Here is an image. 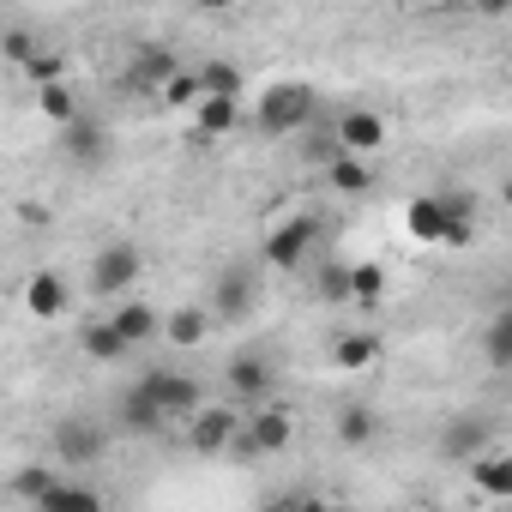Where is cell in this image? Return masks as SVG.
Segmentation results:
<instances>
[{"instance_id": "24", "label": "cell", "mask_w": 512, "mask_h": 512, "mask_svg": "<svg viewBox=\"0 0 512 512\" xmlns=\"http://www.w3.org/2000/svg\"><path fill=\"white\" fill-rule=\"evenodd\" d=\"M37 97V109L55 121V127H73L79 115H85V103H79V91L73 85H43V91H31Z\"/></svg>"}, {"instance_id": "34", "label": "cell", "mask_w": 512, "mask_h": 512, "mask_svg": "<svg viewBox=\"0 0 512 512\" xmlns=\"http://www.w3.org/2000/svg\"><path fill=\"white\" fill-rule=\"evenodd\" d=\"M37 49H43V43H37L31 31H0V55H7L13 67H25V61H31Z\"/></svg>"}, {"instance_id": "13", "label": "cell", "mask_w": 512, "mask_h": 512, "mask_svg": "<svg viewBox=\"0 0 512 512\" xmlns=\"http://www.w3.org/2000/svg\"><path fill=\"white\" fill-rule=\"evenodd\" d=\"M115 422H121V434H133V440H157L163 428H169V416L139 392V386H127L121 392V404H115Z\"/></svg>"}, {"instance_id": "10", "label": "cell", "mask_w": 512, "mask_h": 512, "mask_svg": "<svg viewBox=\"0 0 512 512\" xmlns=\"http://www.w3.org/2000/svg\"><path fill=\"white\" fill-rule=\"evenodd\" d=\"M332 139H338L344 157H362V163H368V157L386 145V121H380L374 109H344L338 127H332Z\"/></svg>"}, {"instance_id": "20", "label": "cell", "mask_w": 512, "mask_h": 512, "mask_svg": "<svg viewBox=\"0 0 512 512\" xmlns=\"http://www.w3.org/2000/svg\"><path fill=\"white\" fill-rule=\"evenodd\" d=\"M470 482H476L488 500H506V494H512V458H506V452H482V458H470Z\"/></svg>"}, {"instance_id": "12", "label": "cell", "mask_w": 512, "mask_h": 512, "mask_svg": "<svg viewBox=\"0 0 512 512\" xmlns=\"http://www.w3.org/2000/svg\"><path fill=\"white\" fill-rule=\"evenodd\" d=\"M109 332L133 350V344H145V338H157L163 332V314L151 308V302H139V296H127V302H115V314H109Z\"/></svg>"}, {"instance_id": "8", "label": "cell", "mask_w": 512, "mask_h": 512, "mask_svg": "<svg viewBox=\"0 0 512 512\" xmlns=\"http://www.w3.org/2000/svg\"><path fill=\"white\" fill-rule=\"evenodd\" d=\"M103 452H109V434H103L97 422H79V416L55 422V458H61L73 476H79V470H91Z\"/></svg>"}, {"instance_id": "30", "label": "cell", "mask_w": 512, "mask_h": 512, "mask_svg": "<svg viewBox=\"0 0 512 512\" xmlns=\"http://www.w3.org/2000/svg\"><path fill=\"white\" fill-rule=\"evenodd\" d=\"M25 79H31V91H43V85H67V55L37 49V55L25 61Z\"/></svg>"}, {"instance_id": "14", "label": "cell", "mask_w": 512, "mask_h": 512, "mask_svg": "<svg viewBox=\"0 0 512 512\" xmlns=\"http://www.w3.org/2000/svg\"><path fill=\"white\" fill-rule=\"evenodd\" d=\"M67 302H73V290H67L61 272H31V278H25V308H31V320H61Z\"/></svg>"}, {"instance_id": "27", "label": "cell", "mask_w": 512, "mask_h": 512, "mask_svg": "<svg viewBox=\"0 0 512 512\" xmlns=\"http://www.w3.org/2000/svg\"><path fill=\"white\" fill-rule=\"evenodd\" d=\"M350 302H362V308H380L386 302V266H350Z\"/></svg>"}, {"instance_id": "5", "label": "cell", "mask_w": 512, "mask_h": 512, "mask_svg": "<svg viewBox=\"0 0 512 512\" xmlns=\"http://www.w3.org/2000/svg\"><path fill=\"white\" fill-rule=\"evenodd\" d=\"M235 434H241V410L235 404H199L187 416V446L199 458H217L223 446H235Z\"/></svg>"}, {"instance_id": "6", "label": "cell", "mask_w": 512, "mask_h": 512, "mask_svg": "<svg viewBox=\"0 0 512 512\" xmlns=\"http://www.w3.org/2000/svg\"><path fill=\"white\" fill-rule=\"evenodd\" d=\"M290 440H296V416L284 404H260L253 416H241V434H235L241 452H284Z\"/></svg>"}, {"instance_id": "4", "label": "cell", "mask_w": 512, "mask_h": 512, "mask_svg": "<svg viewBox=\"0 0 512 512\" xmlns=\"http://www.w3.org/2000/svg\"><path fill=\"white\" fill-rule=\"evenodd\" d=\"M133 386H139V392H145V398H151V404L169 416V422H187V416L199 410V380H193V374H175V368H151V374H139Z\"/></svg>"}, {"instance_id": "19", "label": "cell", "mask_w": 512, "mask_h": 512, "mask_svg": "<svg viewBox=\"0 0 512 512\" xmlns=\"http://www.w3.org/2000/svg\"><path fill=\"white\" fill-rule=\"evenodd\" d=\"M163 338L175 350H199L211 338V314L205 308H175V314H163Z\"/></svg>"}, {"instance_id": "11", "label": "cell", "mask_w": 512, "mask_h": 512, "mask_svg": "<svg viewBox=\"0 0 512 512\" xmlns=\"http://www.w3.org/2000/svg\"><path fill=\"white\" fill-rule=\"evenodd\" d=\"M488 446H494V422H488V416H458V422H446L440 452H446L452 464H470V458H482Z\"/></svg>"}, {"instance_id": "32", "label": "cell", "mask_w": 512, "mask_h": 512, "mask_svg": "<svg viewBox=\"0 0 512 512\" xmlns=\"http://www.w3.org/2000/svg\"><path fill=\"white\" fill-rule=\"evenodd\" d=\"M157 97H163L169 109H199V97H205V91H199V73H193V67H181V73H175Z\"/></svg>"}, {"instance_id": "21", "label": "cell", "mask_w": 512, "mask_h": 512, "mask_svg": "<svg viewBox=\"0 0 512 512\" xmlns=\"http://www.w3.org/2000/svg\"><path fill=\"white\" fill-rule=\"evenodd\" d=\"M193 73H199V91H205V97L241 103V91H247V79H241V67H235V61H205V67H193Z\"/></svg>"}, {"instance_id": "9", "label": "cell", "mask_w": 512, "mask_h": 512, "mask_svg": "<svg viewBox=\"0 0 512 512\" xmlns=\"http://www.w3.org/2000/svg\"><path fill=\"white\" fill-rule=\"evenodd\" d=\"M223 386H229V398H241V404H272V386H278V368L266 362V356H235L229 368H223Z\"/></svg>"}, {"instance_id": "29", "label": "cell", "mask_w": 512, "mask_h": 512, "mask_svg": "<svg viewBox=\"0 0 512 512\" xmlns=\"http://www.w3.org/2000/svg\"><path fill=\"white\" fill-rule=\"evenodd\" d=\"M482 350H488V362L506 374L512 368V308H500L494 320H488V332H482Z\"/></svg>"}, {"instance_id": "31", "label": "cell", "mask_w": 512, "mask_h": 512, "mask_svg": "<svg viewBox=\"0 0 512 512\" xmlns=\"http://www.w3.org/2000/svg\"><path fill=\"white\" fill-rule=\"evenodd\" d=\"M55 482H61V476H55L49 464H25V470H13V494H19V500H31V506H37Z\"/></svg>"}, {"instance_id": "7", "label": "cell", "mask_w": 512, "mask_h": 512, "mask_svg": "<svg viewBox=\"0 0 512 512\" xmlns=\"http://www.w3.org/2000/svg\"><path fill=\"white\" fill-rule=\"evenodd\" d=\"M253 272L247 266H229V272H217L211 278V302H205V314H211V326L223 320V326H241L247 314H253Z\"/></svg>"}, {"instance_id": "1", "label": "cell", "mask_w": 512, "mask_h": 512, "mask_svg": "<svg viewBox=\"0 0 512 512\" xmlns=\"http://www.w3.org/2000/svg\"><path fill=\"white\" fill-rule=\"evenodd\" d=\"M314 109H320V91L302 85V79H290V85H272V91L260 97L253 127H260L266 139H290V133H302V127L314 121Z\"/></svg>"}, {"instance_id": "18", "label": "cell", "mask_w": 512, "mask_h": 512, "mask_svg": "<svg viewBox=\"0 0 512 512\" xmlns=\"http://www.w3.org/2000/svg\"><path fill=\"white\" fill-rule=\"evenodd\" d=\"M37 512H103V494H97L91 482H79V476H61V482L37 500Z\"/></svg>"}, {"instance_id": "3", "label": "cell", "mask_w": 512, "mask_h": 512, "mask_svg": "<svg viewBox=\"0 0 512 512\" xmlns=\"http://www.w3.org/2000/svg\"><path fill=\"white\" fill-rule=\"evenodd\" d=\"M314 241H320V217H308V211H296V217H284L272 235H266V247H260V260L272 266V272H296L308 253H314Z\"/></svg>"}, {"instance_id": "37", "label": "cell", "mask_w": 512, "mask_h": 512, "mask_svg": "<svg viewBox=\"0 0 512 512\" xmlns=\"http://www.w3.org/2000/svg\"><path fill=\"white\" fill-rule=\"evenodd\" d=\"M260 512H290V500H272V506H260Z\"/></svg>"}, {"instance_id": "25", "label": "cell", "mask_w": 512, "mask_h": 512, "mask_svg": "<svg viewBox=\"0 0 512 512\" xmlns=\"http://www.w3.org/2000/svg\"><path fill=\"white\" fill-rule=\"evenodd\" d=\"M374 434H380V410H368V404H344L338 410V440L344 446H374Z\"/></svg>"}, {"instance_id": "36", "label": "cell", "mask_w": 512, "mask_h": 512, "mask_svg": "<svg viewBox=\"0 0 512 512\" xmlns=\"http://www.w3.org/2000/svg\"><path fill=\"white\" fill-rule=\"evenodd\" d=\"M290 512H338L332 500H320V494H308V500H290Z\"/></svg>"}, {"instance_id": "35", "label": "cell", "mask_w": 512, "mask_h": 512, "mask_svg": "<svg viewBox=\"0 0 512 512\" xmlns=\"http://www.w3.org/2000/svg\"><path fill=\"white\" fill-rule=\"evenodd\" d=\"M302 157H308V163H320V169H326V163H338V157H344V151H338V139H332V133H314V139H308V145H302Z\"/></svg>"}, {"instance_id": "23", "label": "cell", "mask_w": 512, "mask_h": 512, "mask_svg": "<svg viewBox=\"0 0 512 512\" xmlns=\"http://www.w3.org/2000/svg\"><path fill=\"white\" fill-rule=\"evenodd\" d=\"M235 121H241V103H223V97H199V109H193V133L199 139H223Z\"/></svg>"}, {"instance_id": "17", "label": "cell", "mask_w": 512, "mask_h": 512, "mask_svg": "<svg viewBox=\"0 0 512 512\" xmlns=\"http://www.w3.org/2000/svg\"><path fill=\"white\" fill-rule=\"evenodd\" d=\"M404 229H410L416 241L440 247V235H446V205H440V193H416V199L404 205Z\"/></svg>"}, {"instance_id": "16", "label": "cell", "mask_w": 512, "mask_h": 512, "mask_svg": "<svg viewBox=\"0 0 512 512\" xmlns=\"http://www.w3.org/2000/svg\"><path fill=\"white\" fill-rule=\"evenodd\" d=\"M61 145H67L73 163H103V157H109V133H103V121H91V115H79L73 127H61Z\"/></svg>"}, {"instance_id": "2", "label": "cell", "mask_w": 512, "mask_h": 512, "mask_svg": "<svg viewBox=\"0 0 512 512\" xmlns=\"http://www.w3.org/2000/svg\"><path fill=\"white\" fill-rule=\"evenodd\" d=\"M139 272H145L139 241H103V247H97V260H91V296H103V302H127V290L139 284Z\"/></svg>"}, {"instance_id": "28", "label": "cell", "mask_w": 512, "mask_h": 512, "mask_svg": "<svg viewBox=\"0 0 512 512\" xmlns=\"http://www.w3.org/2000/svg\"><path fill=\"white\" fill-rule=\"evenodd\" d=\"M79 350H85L91 362H121V356H127V344L109 332V320H91V326L79 332Z\"/></svg>"}, {"instance_id": "26", "label": "cell", "mask_w": 512, "mask_h": 512, "mask_svg": "<svg viewBox=\"0 0 512 512\" xmlns=\"http://www.w3.org/2000/svg\"><path fill=\"white\" fill-rule=\"evenodd\" d=\"M326 181L338 187V193H374V163H362V157H338V163H326Z\"/></svg>"}, {"instance_id": "33", "label": "cell", "mask_w": 512, "mask_h": 512, "mask_svg": "<svg viewBox=\"0 0 512 512\" xmlns=\"http://www.w3.org/2000/svg\"><path fill=\"white\" fill-rule=\"evenodd\" d=\"M314 296L320 302H350V266H320V284H314Z\"/></svg>"}, {"instance_id": "15", "label": "cell", "mask_w": 512, "mask_h": 512, "mask_svg": "<svg viewBox=\"0 0 512 512\" xmlns=\"http://www.w3.org/2000/svg\"><path fill=\"white\" fill-rule=\"evenodd\" d=\"M175 73H181L175 49H163V43H145V49H139V61H133V73H127V85H133V91H139V85L163 91V85H169Z\"/></svg>"}, {"instance_id": "22", "label": "cell", "mask_w": 512, "mask_h": 512, "mask_svg": "<svg viewBox=\"0 0 512 512\" xmlns=\"http://www.w3.org/2000/svg\"><path fill=\"white\" fill-rule=\"evenodd\" d=\"M380 350H386V344H380L374 332H350V338H338V344H332V362H338L344 374H362V368H374V362H380Z\"/></svg>"}]
</instances>
